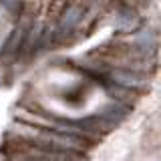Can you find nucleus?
<instances>
[{
    "label": "nucleus",
    "instance_id": "423d86ee",
    "mask_svg": "<svg viewBox=\"0 0 161 161\" xmlns=\"http://www.w3.org/2000/svg\"><path fill=\"white\" fill-rule=\"evenodd\" d=\"M103 83H105V89H107L109 97L113 99V101H119V103L127 105V107H131V109H133V105L139 101V93H135V91H129V89L117 87V85L109 83V80H105V79H103Z\"/></svg>",
    "mask_w": 161,
    "mask_h": 161
},
{
    "label": "nucleus",
    "instance_id": "f257e3e1",
    "mask_svg": "<svg viewBox=\"0 0 161 161\" xmlns=\"http://www.w3.org/2000/svg\"><path fill=\"white\" fill-rule=\"evenodd\" d=\"M89 0H67L64 8L54 20V44H64L70 42L75 30L80 24L85 12L89 8Z\"/></svg>",
    "mask_w": 161,
    "mask_h": 161
},
{
    "label": "nucleus",
    "instance_id": "0eeeda50",
    "mask_svg": "<svg viewBox=\"0 0 161 161\" xmlns=\"http://www.w3.org/2000/svg\"><path fill=\"white\" fill-rule=\"evenodd\" d=\"M0 8L8 14L10 20L16 22V18L20 16V12L24 10V0H0Z\"/></svg>",
    "mask_w": 161,
    "mask_h": 161
},
{
    "label": "nucleus",
    "instance_id": "7ed1b4c3",
    "mask_svg": "<svg viewBox=\"0 0 161 161\" xmlns=\"http://www.w3.org/2000/svg\"><path fill=\"white\" fill-rule=\"evenodd\" d=\"M113 26L119 34H133L135 30L143 26V22H141V16L137 14V10L131 4L117 2L113 8Z\"/></svg>",
    "mask_w": 161,
    "mask_h": 161
},
{
    "label": "nucleus",
    "instance_id": "20e7f679",
    "mask_svg": "<svg viewBox=\"0 0 161 161\" xmlns=\"http://www.w3.org/2000/svg\"><path fill=\"white\" fill-rule=\"evenodd\" d=\"M42 28H44V22H38V20H34V22L30 24V28L26 30V36H24L22 48H20V54H18L16 60H28V58H32L34 54L38 53L40 38H42Z\"/></svg>",
    "mask_w": 161,
    "mask_h": 161
},
{
    "label": "nucleus",
    "instance_id": "39448f33",
    "mask_svg": "<svg viewBox=\"0 0 161 161\" xmlns=\"http://www.w3.org/2000/svg\"><path fill=\"white\" fill-rule=\"evenodd\" d=\"M129 113H131V107H127V105H123V103H119V101L109 99L95 115H97V117H101L107 125H111V127L115 129Z\"/></svg>",
    "mask_w": 161,
    "mask_h": 161
},
{
    "label": "nucleus",
    "instance_id": "f03ea898",
    "mask_svg": "<svg viewBox=\"0 0 161 161\" xmlns=\"http://www.w3.org/2000/svg\"><path fill=\"white\" fill-rule=\"evenodd\" d=\"M105 80L117 85V87L135 91V93L149 87V75L137 73V70H129V69H109Z\"/></svg>",
    "mask_w": 161,
    "mask_h": 161
}]
</instances>
